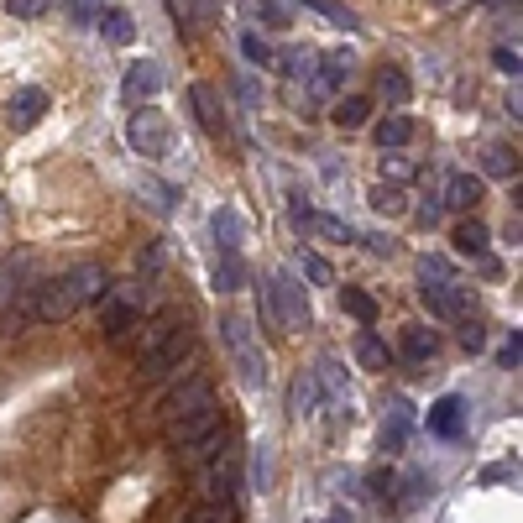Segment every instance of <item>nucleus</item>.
Wrapping results in <instances>:
<instances>
[{"instance_id":"obj_1","label":"nucleus","mask_w":523,"mask_h":523,"mask_svg":"<svg viewBox=\"0 0 523 523\" xmlns=\"http://www.w3.org/2000/svg\"><path fill=\"white\" fill-rule=\"evenodd\" d=\"M220 335H225V351L236 361V377L241 388H267V356H262V340L252 330V320H241V314H225L220 320Z\"/></svg>"},{"instance_id":"obj_2","label":"nucleus","mask_w":523,"mask_h":523,"mask_svg":"<svg viewBox=\"0 0 523 523\" xmlns=\"http://www.w3.org/2000/svg\"><path fill=\"white\" fill-rule=\"evenodd\" d=\"M189 351H194V330L184 320L152 325L147 346H142V377H168L178 361H189Z\"/></svg>"},{"instance_id":"obj_3","label":"nucleus","mask_w":523,"mask_h":523,"mask_svg":"<svg viewBox=\"0 0 523 523\" xmlns=\"http://www.w3.org/2000/svg\"><path fill=\"white\" fill-rule=\"evenodd\" d=\"M267 309H272V325H283L288 335L309 330V299H304V283L293 272H278L267 283Z\"/></svg>"},{"instance_id":"obj_4","label":"nucleus","mask_w":523,"mask_h":523,"mask_svg":"<svg viewBox=\"0 0 523 523\" xmlns=\"http://www.w3.org/2000/svg\"><path fill=\"white\" fill-rule=\"evenodd\" d=\"M126 142L136 147V157H163L168 142H173L168 116H163L157 105H136V110H131V121H126Z\"/></svg>"},{"instance_id":"obj_5","label":"nucleus","mask_w":523,"mask_h":523,"mask_svg":"<svg viewBox=\"0 0 523 523\" xmlns=\"http://www.w3.org/2000/svg\"><path fill=\"white\" fill-rule=\"evenodd\" d=\"M58 283H63V293H68V304H74V314H79L84 304H100L105 293H110V272H105L100 262H74Z\"/></svg>"},{"instance_id":"obj_6","label":"nucleus","mask_w":523,"mask_h":523,"mask_svg":"<svg viewBox=\"0 0 523 523\" xmlns=\"http://www.w3.org/2000/svg\"><path fill=\"white\" fill-rule=\"evenodd\" d=\"M105 299H110V293H105ZM136 314H142V283H126L116 299L105 304V340H121L136 325Z\"/></svg>"},{"instance_id":"obj_7","label":"nucleus","mask_w":523,"mask_h":523,"mask_svg":"<svg viewBox=\"0 0 523 523\" xmlns=\"http://www.w3.org/2000/svg\"><path fill=\"white\" fill-rule=\"evenodd\" d=\"M27 272H32V252H16V257L0 262V314H6L11 304L27 299V288H32Z\"/></svg>"},{"instance_id":"obj_8","label":"nucleus","mask_w":523,"mask_h":523,"mask_svg":"<svg viewBox=\"0 0 523 523\" xmlns=\"http://www.w3.org/2000/svg\"><path fill=\"white\" fill-rule=\"evenodd\" d=\"M27 309H32V320H42V325H63L68 314H74V304H68V293H63L58 278L53 283H37V293L27 299Z\"/></svg>"},{"instance_id":"obj_9","label":"nucleus","mask_w":523,"mask_h":523,"mask_svg":"<svg viewBox=\"0 0 523 523\" xmlns=\"http://www.w3.org/2000/svg\"><path fill=\"white\" fill-rule=\"evenodd\" d=\"M163 84H168V79H163V63L142 58V63H131V68H126V84H121V89H126V100H131V105H136V100L147 105V100L163 95Z\"/></svg>"},{"instance_id":"obj_10","label":"nucleus","mask_w":523,"mask_h":523,"mask_svg":"<svg viewBox=\"0 0 523 523\" xmlns=\"http://www.w3.org/2000/svg\"><path fill=\"white\" fill-rule=\"evenodd\" d=\"M440 204H445V210H456V215L476 210V204H482V178H471V173H450V178H445V189H440Z\"/></svg>"},{"instance_id":"obj_11","label":"nucleus","mask_w":523,"mask_h":523,"mask_svg":"<svg viewBox=\"0 0 523 523\" xmlns=\"http://www.w3.org/2000/svg\"><path fill=\"white\" fill-rule=\"evenodd\" d=\"M466 429V403L450 393V398H440L435 408H429V435H440V440H456Z\"/></svg>"},{"instance_id":"obj_12","label":"nucleus","mask_w":523,"mask_h":523,"mask_svg":"<svg viewBox=\"0 0 523 523\" xmlns=\"http://www.w3.org/2000/svg\"><path fill=\"white\" fill-rule=\"evenodd\" d=\"M215 403V393H210V382L204 377H194V382H184L173 398H168V424L173 419H189V414H199V408H210Z\"/></svg>"},{"instance_id":"obj_13","label":"nucleus","mask_w":523,"mask_h":523,"mask_svg":"<svg viewBox=\"0 0 523 523\" xmlns=\"http://www.w3.org/2000/svg\"><path fill=\"white\" fill-rule=\"evenodd\" d=\"M435 346H440L435 330H424V325H408V330L398 335V356L408 361V367H424V361L435 356Z\"/></svg>"},{"instance_id":"obj_14","label":"nucleus","mask_w":523,"mask_h":523,"mask_svg":"<svg viewBox=\"0 0 523 523\" xmlns=\"http://www.w3.org/2000/svg\"><path fill=\"white\" fill-rule=\"evenodd\" d=\"M320 377H314V372H299V377H293V393H288V414L293 419H309L314 414V408H320Z\"/></svg>"},{"instance_id":"obj_15","label":"nucleus","mask_w":523,"mask_h":523,"mask_svg":"<svg viewBox=\"0 0 523 523\" xmlns=\"http://www.w3.org/2000/svg\"><path fill=\"white\" fill-rule=\"evenodd\" d=\"M210 231H215V241H220V252H241L246 225H241V215L231 210V204H220V210L210 215Z\"/></svg>"},{"instance_id":"obj_16","label":"nucleus","mask_w":523,"mask_h":523,"mask_svg":"<svg viewBox=\"0 0 523 523\" xmlns=\"http://www.w3.org/2000/svg\"><path fill=\"white\" fill-rule=\"evenodd\" d=\"M372 136H377L382 152H398V147H408V136H414V121H408L403 110H393V116H382V121L372 126Z\"/></svg>"},{"instance_id":"obj_17","label":"nucleus","mask_w":523,"mask_h":523,"mask_svg":"<svg viewBox=\"0 0 523 523\" xmlns=\"http://www.w3.org/2000/svg\"><path fill=\"white\" fill-rule=\"evenodd\" d=\"M42 110H48V95H42V89H32V84L11 95V121H16L21 131L37 126V121H42Z\"/></svg>"},{"instance_id":"obj_18","label":"nucleus","mask_w":523,"mask_h":523,"mask_svg":"<svg viewBox=\"0 0 523 523\" xmlns=\"http://www.w3.org/2000/svg\"><path fill=\"white\" fill-rule=\"evenodd\" d=\"M356 361H361L367 372H388V346H382V335H377L372 325L356 330Z\"/></svg>"},{"instance_id":"obj_19","label":"nucleus","mask_w":523,"mask_h":523,"mask_svg":"<svg viewBox=\"0 0 523 523\" xmlns=\"http://www.w3.org/2000/svg\"><path fill=\"white\" fill-rule=\"evenodd\" d=\"M330 121H335L340 131H361V126L372 121V100H367V95H346V100L330 110Z\"/></svg>"},{"instance_id":"obj_20","label":"nucleus","mask_w":523,"mask_h":523,"mask_svg":"<svg viewBox=\"0 0 523 523\" xmlns=\"http://www.w3.org/2000/svg\"><path fill=\"white\" fill-rule=\"evenodd\" d=\"M189 105H194V116H199L204 131H225L220 100H215V89H210V84H194V89H189Z\"/></svg>"},{"instance_id":"obj_21","label":"nucleus","mask_w":523,"mask_h":523,"mask_svg":"<svg viewBox=\"0 0 523 523\" xmlns=\"http://www.w3.org/2000/svg\"><path fill=\"white\" fill-rule=\"evenodd\" d=\"M377 95H382V100H393V105H408L414 84H408L403 68H388V63H382V68H377Z\"/></svg>"},{"instance_id":"obj_22","label":"nucleus","mask_w":523,"mask_h":523,"mask_svg":"<svg viewBox=\"0 0 523 523\" xmlns=\"http://www.w3.org/2000/svg\"><path fill=\"white\" fill-rule=\"evenodd\" d=\"M450 241H456L461 257H487V225H482V220H461Z\"/></svg>"},{"instance_id":"obj_23","label":"nucleus","mask_w":523,"mask_h":523,"mask_svg":"<svg viewBox=\"0 0 523 523\" xmlns=\"http://www.w3.org/2000/svg\"><path fill=\"white\" fill-rule=\"evenodd\" d=\"M351 68H356V58H351L346 48H335V53L320 58V79H314V84H320V89H335V84H346Z\"/></svg>"},{"instance_id":"obj_24","label":"nucleus","mask_w":523,"mask_h":523,"mask_svg":"<svg viewBox=\"0 0 523 523\" xmlns=\"http://www.w3.org/2000/svg\"><path fill=\"white\" fill-rule=\"evenodd\" d=\"M482 173H487V178H518V152L503 147V142H492V147L482 152Z\"/></svg>"},{"instance_id":"obj_25","label":"nucleus","mask_w":523,"mask_h":523,"mask_svg":"<svg viewBox=\"0 0 523 523\" xmlns=\"http://www.w3.org/2000/svg\"><path fill=\"white\" fill-rule=\"evenodd\" d=\"M408 424H414V414H408V403H393V414L382 419V450H403V440H408Z\"/></svg>"},{"instance_id":"obj_26","label":"nucleus","mask_w":523,"mask_h":523,"mask_svg":"<svg viewBox=\"0 0 523 523\" xmlns=\"http://www.w3.org/2000/svg\"><path fill=\"white\" fill-rule=\"evenodd\" d=\"M241 283H246V262H241L236 252H220V257H215V288H220V293H236Z\"/></svg>"},{"instance_id":"obj_27","label":"nucleus","mask_w":523,"mask_h":523,"mask_svg":"<svg viewBox=\"0 0 523 523\" xmlns=\"http://www.w3.org/2000/svg\"><path fill=\"white\" fill-rule=\"evenodd\" d=\"M100 32H105L110 42H131V37H136V21H131V11L110 6V11L100 16Z\"/></svg>"},{"instance_id":"obj_28","label":"nucleus","mask_w":523,"mask_h":523,"mask_svg":"<svg viewBox=\"0 0 523 523\" xmlns=\"http://www.w3.org/2000/svg\"><path fill=\"white\" fill-rule=\"evenodd\" d=\"M340 304H346V314H356L361 325H377V299H372V293L346 288V293H340Z\"/></svg>"},{"instance_id":"obj_29","label":"nucleus","mask_w":523,"mask_h":523,"mask_svg":"<svg viewBox=\"0 0 523 523\" xmlns=\"http://www.w3.org/2000/svg\"><path fill=\"white\" fill-rule=\"evenodd\" d=\"M414 178V157H403V152H382V184H408Z\"/></svg>"},{"instance_id":"obj_30","label":"nucleus","mask_w":523,"mask_h":523,"mask_svg":"<svg viewBox=\"0 0 523 523\" xmlns=\"http://www.w3.org/2000/svg\"><path fill=\"white\" fill-rule=\"evenodd\" d=\"M304 6H314L320 16H330L335 27H346V32H356V27H361V16H356L351 6H340V0H304Z\"/></svg>"},{"instance_id":"obj_31","label":"nucleus","mask_w":523,"mask_h":523,"mask_svg":"<svg viewBox=\"0 0 523 523\" xmlns=\"http://www.w3.org/2000/svg\"><path fill=\"white\" fill-rule=\"evenodd\" d=\"M309 231H320L325 241H356V231L346 220H335V215H309Z\"/></svg>"},{"instance_id":"obj_32","label":"nucleus","mask_w":523,"mask_h":523,"mask_svg":"<svg viewBox=\"0 0 523 523\" xmlns=\"http://www.w3.org/2000/svg\"><path fill=\"white\" fill-rule=\"evenodd\" d=\"M372 210H377V215H403V189L377 184V189H372Z\"/></svg>"},{"instance_id":"obj_33","label":"nucleus","mask_w":523,"mask_h":523,"mask_svg":"<svg viewBox=\"0 0 523 523\" xmlns=\"http://www.w3.org/2000/svg\"><path fill=\"white\" fill-rule=\"evenodd\" d=\"M309 63H314V58H309L304 48H283V53H278V68H283L288 79H304V74H309Z\"/></svg>"},{"instance_id":"obj_34","label":"nucleus","mask_w":523,"mask_h":523,"mask_svg":"<svg viewBox=\"0 0 523 523\" xmlns=\"http://www.w3.org/2000/svg\"><path fill=\"white\" fill-rule=\"evenodd\" d=\"M142 194H152L157 210H173V204H178V189L173 184H157V178H142Z\"/></svg>"},{"instance_id":"obj_35","label":"nucleus","mask_w":523,"mask_h":523,"mask_svg":"<svg viewBox=\"0 0 523 523\" xmlns=\"http://www.w3.org/2000/svg\"><path fill=\"white\" fill-rule=\"evenodd\" d=\"M518 361H523V335L513 330V335L503 340V351H497V367H503V372H518Z\"/></svg>"},{"instance_id":"obj_36","label":"nucleus","mask_w":523,"mask_h":523,"mask_svg":"<svg viewBox=\"0 0 523 523\" xmlns=\"http://www.w3.org/2000/svg\"><path fill=\"white\" fill-rule=\"evenodd\" d=\"M241 53L252 58V63H272V48H267L257 32H241Z\"/></svg>"},{"instance_id":"obj_37","label":"nucleus","mask_w":523,"mask_h":523,"mask_svg":"<svg viewBox=\"0 0 523 523\" xmlns=\"http://www.w3.org/2000/svg\"><path fill=\"white\" fill-rule=\"evenodd\" d=\"M252 11H257L262 21H272V27H283V21H288V6H283V0H252Z\"/></svg>"},{"instance_id":"obj_38","label":"nucleus","mask_w":523,"mask_h":523,"mask_svg":"<svg viewBox=\"0 0 523 523\" xmlns=\"http://www.w3.org/2000/svg\"><path fill=\"white\" fill-rule=\"evenodd\" d=\"M492 63L503 68V74H513V79L523 74V58H518V48H497V53H492Z\"/></svg>"},{"instance_id":"obj_39","label":"nucleus","mask_w":523,"mask_h":523,"mask_svg":"<svg viewBox=\"0 0 523 523\" xmlns=\"http://www.w3.org/2000/svg\"><path fill=\"white\" fill-rule=\"evenodd\" d=\"M304 272H309V278H314V283H335V272H330V262H325V257H314V252L304 257Z\"/></svg>"},{"instance_id":"obj_40","label":"nucleus","mask_w":523,"mask_h":523,"mask_svg":"<svg viewBox=\"0 0 523 523\" xmlns=\"http://www.w3.org/2000/svg\"><path fill=\"white\" fill-rule=\"evenodd\" d=\"M48 6H53V0H6V11H11V16H42Z\"/></svg>"},{"instance_id":"obj_41","label":"nucleus","mask_w":523,"mask_h":523,"mask_svg":"<svg viewBox=\"0 0 523 523\" xmlns=\"http://www.w3.org/2000/svg\"><path fill=\"white\" fill-rule=\"evenodd\" d=\"M252 487L257 492L267 487V445H257V456H252Z\"/></svg>"},{"instance_id":"obj_42","label":"nucleus","mask_w":523,"mask_h":523,"mask_svg":"<svg viewBox=\"0 0 523 523\" xmlns=\"http://www.w3.org/2000/svg\"><path fill=\"white\" fill-rule=\"evenodd\" d=\"M482 340H487V330L476 325V320H466V325H461V346H466V351H476Z\"/></svg>"},{"instance_id":"obj_43","label":"nucleus","mask_w":523,"mask_h":523,"mask_svg":"<svg viewBox=\"0 0 523 523\" xmlns=\"http://www.w3.org/2000/svg\"><path fill=\"white\" fill-rule=\"evenodd\" d=\"M440 215H445L440 199H424V204H419V220H424V225H440Z\"/></svg>"},{"instance_id":"obj_44","label":"nucleus","mask_w":523,"mask_h":523,"mask_svg":"<svg viewBox=\"0 0 523 523\" xmlns=\"http://www.w3.org/2000/svg\"><path fill=\"white\" fill-rule=\"evenodd\" d=\"M189 523H225V513L204 503V508H194V513H189Z\"/></svg>"},{"instance_id":"obj_45","label":"nucleus","mask_w":523,"mask_h":523,"mask_svg":"<svg viewBox=\"0 0 523 523\" xmlns=\"http://www.w3.org/2000/svg\"><path fill=\"white\" fill-rule=\"evenodd\" d=\"M367 487H372V492H388V487H393V476H388V471H372V476H367Z\"/></svg>"},{"instance_id":"obj_46","label":"nucleus","mask_w":523,"mask_h":523,"mask_svg":"<svg viewBox=\"0 0 523 523\" xmlns=\"http://www.w3.org/2000/svg\"><path fill=\"white\" fill-rule=\"evenodd\" d=\"M325 523H351V518H346V513H330V518H325Z\"/></svg>"},{"instance_id":"obj_47","label":"nucleus","mask_w":523,"mask_h":523,"mask_svg":"<svg viewBox=\"0 0 523 523\" xmlns=\"http://www.w3.org/2000/svg\"><path fill=\"white\" fill-rule=\"evenodd\" d=\"M89 6H105V0H84V11H89ZM84 11H79V16H84Z\"/></svg>"}]
</instances>
